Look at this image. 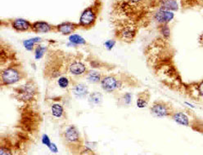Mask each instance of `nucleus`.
<instances>
[{"label":"nucleus","instance_id":"nucleus-1","mask_svg":"<svg viewBox=\"0 0 203 155\" xmlns=\"http://www.w3.org/2000/svg\"><path fill=\"white\" fill-rule=\"evenodd\" d=\"M14 90L17 99L25 103L31 102L38 93L37 86L32 81H29L26 84L18 86Z\"/></svg>","mask_w":203,"mask_h":155},{"label":"nucleus","instance_id":"nucleus-2","mask_svg":"<svg viewBox=\"0 0 203 155\" xmlns=\"http://www.w3.org/2000/svg\"><path fill=\"white\" fill-rule=\"evenodd\" d=\"M23 78V73L17 66H8L1 72V85L8 86L18 82Z\"/></svg>","mask_w":203,"mask_h":155},{"label":"nucleus","instance_id":"nucleus-3","mask_svg":"<svg viewBox=\"0 0 203 155\" xmlns=\"http://www.w3.org/2000/svg\"><path fill=\"white\" fill-rule=\"evenodd\" d=\"M100 84L105 92H115L124 87V79L116 75H105L102 76Z\"/></svg>","mask_w":203,"mask_h":155},{"label":"nucleus","instance_id":"nucleus-4","mask_svg":"<svg viewBox=\"0 0 203 155\" xmlns=\"http://www.w3.org/2000/svg\"><path fill=\"white\" fill-rule=\"evenodd\" d=\"M151 114L157 118H165V117H171L174 113L171 104L165 101L158 100L152 104L150 108Z\"/></svg>","mask_w":203,"mask_h":155},{"label":"nucleus","instance_id":"nucleus-5","mask_svg":"<svg viewBox=\"0 0 203 155\" xmlns=\"http://www.w3.org/2000/svg\"><path fill=\"white\" fill-rule=\"evenodd\" d=\"M62 138L64 139L67 145L70 146L73 145V149H75V147H79V144H81L80 143L81 137L79 130L74 125L68 126L65 129V131L62 133Z\"/></svg>","mask_w":203,"mask_h":155},{"label":"nucleus","instance_id":"nucleus-6","mask_svg":"<svg viewBox=\"0 0 203 155\" xmlns=\"http://www.w3.org/2000/svg\"><path fill=\"white\" fill-rule=\"evenodd\" d=\"M116 36L120 40L130 43L134 40L136 35L138 34V27L134 25H124L117 28Z\"/></svg>","mask_w":203,"mask_h":155},{"label":"nucleus","instance_id":"nucleus-7","mask_svg":"<svg viewBox=\"0 0 203 155\" xmlns=\"http://www.w3.org/2000/svg\"><path fill=\"white\" fill-rule=\"evenodd\" d=\"M175 17V14L172 11L165 10L162 8H158L153 13L152 21H155L158 25L169 24Z\"/></svg>","mask_w":203,"mask_h":155},{"label":"nucleus","instance_id":"nucleus-8","mask_svg":"<svg viewBox=\"0 0 203 155\" xmlns=\"http://www.w3.org/2000/svg\"><path fill=\"white\" fill-rule=\"evenodd\" d=\"M97 19V12L93 8L89 7L85 9L79 18V26L84 28H90L95 23Z\"/></svg>","mask_w":203,"mask_h":155},{"label":"nucleus","instance_id":"nucleus-9","mask_svg":"<svg viewBox=\"0 0 203 155\" xmlns=\"http://www.w3.org/2000/svg\"><path fill=\"white\" fill-rule=\"evenodd\" d=\"M68 70L71 75L75 76H81L87 73L86 65L79 61H75L70 64L68 66Z\"/></svg>","mask_w":203,"mask_h":155},{"label":"nucleus","instance_id":"nucleus-10","mask_svg":"<svg viewBox=\"0 0 203 155\" xmlns=\"http://www.w3.org/2000/svg\"><path fill=\"white\" fill-rule=\"evenodd\" d=\"M11 26L17 32H25L32 30V24L29 22L28 21L22 18L14 20L11 23Z\"/></svg>","mask_w":203,"mask_h":155},{"label":"nucleus","instance_id":"nucleus-11","mask_svg":"<svg viewBox=\"0 0 203 155\" xmlns=\"http://www.w3.org/2000/svg\"><path fill=\"white\" fill-rule=\"evenodd\" d=\"M79 26V24L65 22V23H62L55 26V31L59 32V33H61L62 35H71V34L74 33V31L75 29H78Z\"/></svg>","mask_w":203,"mask_h":155},{"label":"nucleus","instance_id":"nucleus-12","mask_svg":"<svg viewBox=\"0 0 203 155\" xmlns=\"http://www.w3.org/2000/svg\"><path fill=\"white\" fill-rule=\"evenodd\" d=\"M72 92L76 98L83 99L89 95V88L84 83L78 82L76 84H74L72 86Z\"/></svg>","mask_w":203,"mask_h":155},{"label":"nucleus","instance_id":"nucleus-13","mask_svg":"<svg viewBox=\"0 0 203 155\" xmlns=\"http://www.w3.org/2000/svg\"><path fill=\"white\" fill-rule=\"evenodd\" d=\"M52 30H55V27L44 21H37L32 24V31L35 33H48Z\"/></svg>","mask_w":203,"mask_h":155},{"label":"nucleus","instance_id":"nucleus-14","mask_svg":"<svg viewBox=\"0 0 203 155\" xmlns=\"http://www.w3.org/2000/svg\"><path fill=\"white\" fill-rule=\"evenodd\" d=\"M171 118L175 122H177L179 125L185 126H190V121H189L188 115H186L183 112H180V111L175 112L174 111V113L171 115Z\"/></svg>","mask_w":203,"mask_h":155},{"label":"nucleus","instance_id":"nucleus-15","mask_svg":"<svg viewBox=\"0 0 203 155\" xmlns=\"http://www.w3.org/2000/svg\"><path fill=\"white\" fill-rule=\"evenodd\" d=\"M150 100V94L147 92H143L138 94L137 96V106L140 109L147 107Z\"/></svg>","mask_w":203,"mask_h":155},{"label":"nucleus","instance_id":"nucleus-16","mask_svg":"<svg viewBox=\"0 0 203 155\" xmlns=\"http://www.w3.org/2000/svg\"><path fill=\"white\" fill-rule=\"evenodd\" d=\"M51 113L52 115L56 118H61L64 116L65 111H64V108L61 104L59 103H54L52 104L51 106Z\"/></svg>","mask_w":203,"mask_h":155},{"label":"nucleus","instance_id":"nucleus-17","mask_svg":"<svg viewBox=\"0 0 203 155\" xmlns=\"http://www.w3.org/2000/svg\"><path fill=\"white\" fill-rule=\"evenodd\" d=\"M102 76L96 70H90L86 73V78L90 83H98L102 80Z\"/></svg>","mask_w":203,"mask_h":155},{"label":"nucleus","instance_id":"nucleus-18","mask_svg":"<svg viewBox=\"0 0 203 155\" xmlns=\"http://www.w3.org/2000/svg\"><path fill=\"white\" fill-rule=\"evenodd\" d=\"M41 39L40 37H34L32 39H26L23 42V46L25 47V48L27 50V51H32L34 48V46L39 43Z\"/></svg>","mask_w":203,"mask_h":155},{"label":"nucleus","instance_id":"nucleus-19","mask_svg":"<svg viewBox=\"0 0 203 155\" xmlns=\"http://www.w3.org/2000/svg\"><path fill=\"white\" fill-rule=\"evenodd\" d=\"M69 42L71 45L75 47L77 45H84L86 44V41L79 35H71L69 37Z\"/></svg>","mask_w":203,"mask_h":155},{"label":"nucleus","instance_id":"nucleus-20","mask_svg":"<svg viewBox=\"0 0 203 155\" xmlns=\"http://www.w3.org/2000/svg\"><path fill=\"white\" fill-rule=\"evenodd\" d=\"M102 99H103V96H102V94L98 92H94L93 93H91L89 96V101L90 102L91 104H96V105H98L102 102Z\"/></svg>","mask_w":203,"mask_h":155},{"label":"nucleus","instance_id":"nucleus-21","mask_svg":"<svg viewBox=\"0 0 203 155\" xmlns=\"http://www.w3.org/2000/svg\"><path fill=\"white\" fill-rule=\"evenodd\" d=\"M158 30L161 35L162 36L164 40H169L170 37V29L168 24L158 25Z\"/></svg>","mask_w":203,"mask_h":155},{"label":"nucleus","instance_id":"nucleus-22","mask_svg":"<svg viewBox=\"0 0 203 155\" xmlns=\"http://www.w3.org/2000/svg\"><path fill=\"white\" fill-rule=\"evenodd\" d=\"M46 50V47H43L40 46V45H38L34 48V57L36 60H40L41 58L44 57V53H45Z\"/></svg>","mask_w":203,"mask_h":155},{"label":"nucleus","instance_id":"nucleus-23","mask_svg":"<svg viewBox=\"0 0 203 155\" xmlns=\"http://www.w3.org/2000/svg\"><path fill=\"white\" fill-rule=\"evenodd\" d=\"M58 86L62 89H67L70 86V79L66 76H61L57 79Z\"/></svg>","mask_w":203,"mask_h":155},{"label":"nucleus","instance_id":"nucleus-24","mask_svg":"<svg viewBox=\"0 0 203 155\" xmlns=\"http://www.w3.org/2000/svg\"><path fill=\"white\" fill-rule=\"evenodd\" d=\"M120 100H121V103L124 105H130L132 103V94L130 92H126L121 96V97L120 98Z\"/></svg>","mask_w":203,"mask_h":155},{"label":"nucleus","instance_id":"nucleus-25","mask_svg":"<svg viewBox=\"0 0 203 155\" xmlns=\"http://www.w3.org/2000/svg\"><path fill=\"white\" fill-rule=\"evenodd\" d=\"M115 45H116V41L112 40V39L106 41L104 43V46H105V47L107 48L108 51H111L113 47H115Z\"/></svg>","mask_w":203,"mask_h":155},{"label":"nucleus","instance_id":"nucleus-26","mask_svg":"<svg viewBox=\"0 0 203 155\" xmlns=\"http://www.w3.org/2000/svg\"><path fill=\"white\" fill-rule=\"evenodd\" d=\"M187 3L190 4L191 6H201L203 7V0H188Z\"/></svg>","mask_w":203,"mask_h":155},{"label":"nucleus","instance_id":"nucleus-27","mask_svg":"<svg viewBox=\"0 0 203 155\" xmlns=\"http://www.w3.org/2000/svg\"><path fill=\"white\" fill-rule=\"evenodd\" d=\"M42 143L44 144V145H46L48 148L50 146V144H52V142H51L50 139H49V137H48V135H43V136H42Z\"/></svg>","mask_w":203,"mask_h":155},{"label":"nucleus","instance_id":"nucleus-28","mask_svg":"<svg viewBox=\"0 0 203 155\" xmlns=\"http://www.w3.org/2000/svg\"><path fill=\"white\" fill-rule=\"evenodd\" d=\"M48 149H50L51 152H53V153H57L58 152V149H57L56 145L54 143L51 144L50 146L48 147Z\"/></svg>","mask_w":203,"mask_h":155}]
</instances>
